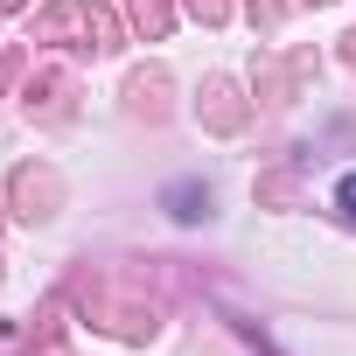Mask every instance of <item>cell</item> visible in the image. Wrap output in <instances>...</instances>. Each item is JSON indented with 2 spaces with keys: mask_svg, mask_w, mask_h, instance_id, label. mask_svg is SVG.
I'll return each mask as SVG.
<instances>
[{
  "mask_svg": "<svg viewBox=\"0 0 356 356\" xmlns=\"http://www.w3.org/2000/svg\"><path fill=\"white\" fill-rule=\"evenodd\" d=\"M168 210L182 217V224H196V217H203V189H196V182H175V189H168Z\"/></svg>",
  "mask_w": 356,
  "mask_h": 356,
  "instance_id": "6da1fadb",
  "label": "cell"
},
{
  "mask_svg": "<svg viewBox=\"0 0 356 356\" xmlns=\"http://www.w3.org/2000/svg\"><path fill=\"white\" fill-rule=\"evenodd\" d=\"M335 203H342V217L356 224V175H342V189H335Z\"/></svg>",
  "mask_w": 356,
  "mask_h": 356,
  "instance_id": "7a4b0ae2",
  "label": "cell"
}]
</instances>
